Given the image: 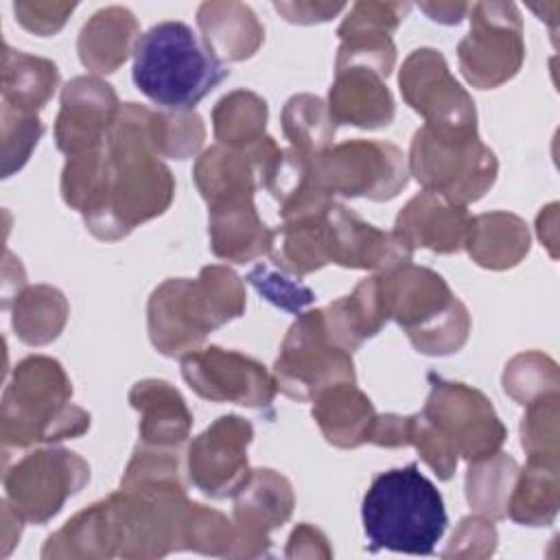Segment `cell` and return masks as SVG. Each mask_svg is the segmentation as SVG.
Instances as JSON below:
<instances>
[{"mask_svg": "<svg viewBox=\"0 0 560 560\" xmlns=\"http://www.w3.org/2000/svg\"><path fill=\"white\" fill-rule=\"evenodd\" d=\"M245 284L223 265H208L195 280L168 278L149 298V339L164 357H186L201 348L206 337L241 317Z\"/></svg>", "mask_w": 560, "mask_h": 560, "instance_id": "cell-2", "label": "cell"}, {"mask_svg": "<svg viewBox=\"0 0 560 560\" xmlns=\"http://www.w3.org/2000/svg\"><path fill=\"white\" fill-rule=\"evenodd\" d=\"M527 223L512 212H486L470 217L464 247L483 269H510L529 252Z\"/></svg>", "mask_w": 560, "mask_h": 560, "instance_id": "cell-27", "label": "cell"}, {"mask_svg": "<svg viewBox=\"0 0 560 560\" xmlns=\"http://www.w3.org/2000/svg\"><path fill=\"white\" fill-rule=\"evenodd\" d=\"M328 112L337 125L378 129L394 120L396 105L376 70L368 66H346L335 68V81L328 92Z\"/></svg>", "mask_w": 560, "mask_h": 560, "instance_id": "cell-21", "label": "cell"}, {"mask_svg": "<svg viewBox=\"0 0 560 560\" xmlns=\"http://www.w3.org/2000/svg\"><path fill=\"white\" fill-rule=\"evenodd\" d=\"M151 114L144 105L125 103L105 140L98 186L81 212L98 241L125 238L173 201L175 179L153 147Z\"/></svg>", "mask_w": 560, "mask_h": 560, "instance_id": "cell-1", "label": "cell"}, {"mask_svg": "<svg viewBox=\"0 0 560 560\" xmlns=\"http://www.w3.org/2000/svg\"><path fill=\"white\" fill-rule=\"evenodd\" d=\"M2 177L20 171L37 147L44 125L37 114H26L2 103Z\"/></svg>", "mask_w": 560, "mask_h": 560, "instance_id": "cell-41", "label": "cell"}, {"mask_svg": "<svg viewBox=\"0 0 560 560\" xmlns=\"http://www.w3.org/2000/svg\"><path fill=\"white\" fill-rule=\"evenodd\" d=\"M361 518L370 551L411 556L433 553L448 525L442 494L416 462L372 479L363 494Z\"/></svg>", "mask_w": 560, "mask_h": 560, "instance_id": "cell-3", "label": "cell"}, {"mask_svg": "<svg viewBox=\"0 0 560 560\" xmlns=\"http://www.w3.org/2000/svg\"><path fill=\"white\" fill-rule=\"evenodd\" d=\"M232 499L236 529L232 558L269 556V534L289 521L295 505L289 479L271 468H254Z\"/></svg>", "mask_w": 560, "mask_h": 560, "instance_id": "cell-16", "label": "cell"}, {"mask_svg": "<svg viewBox=\"0 0 560 560\" xmlns=\"http://www.w3.org/2000/svg\"><path fill=\"white\" fill-rule=\"evenodd\" d=\"M4 499L28 523L42 525L90 481V466L68 448L26 453L4 470Z\"/></svg>", "mask_w": 560, "mask_h": 560, "instance_id": "cell-12", "label": "cell"}, {"mask_svg": "<svg viewBox=\"0 0 560 560\" xmlns=\"http://www.w3.org/2000/svg\"><path fill=\"white\" fill-rule=\"evenodd\" d=\"M116 540L107 499L74 514L59 532L48 536L42 558H114Z\"/></svg>", "mask_w": 560, "mask_h": 560, "instance_id": "cell-31", "label": "cell"}, {"mask_svg": "<svg viewBox=\"0 0 560 560\" xmlns=\"http://www.w3.org/2000/svg\"><path fill=\"white\" fill-rule=\"evenodd\" d=\"M431 392L422 407V416L438 435L464 457L468 464L497 453L508 431L499 420L490 400L475 387L429 374Z\"/></svg>", "mask_w": 560, "mask_h": 560, "instance_id": "cell-11", "label": "cell"}, {"mask_svg": "<svg viewBox=\"0 0 560 560\" xmlns=\"http://www.w3.org/2000/svg\"><path fill=\"white\" fill-rule=\"evenodd\" d=\"M182 376L206 400L252 409H269L278 392L273 374L260 361L219 346H206L182 357Z\"/></svg>", "mask_w": 560, "mask_h": 560, "instance_id": "cell-14", "label": "cell"}, {"mask_svg": "<svg viewBox=\"0 0 560 560\" xmlns=\"http://www.w3.org/2000/svg\"><path fill=\"white\" fill-rule=\"evenodd\" d=\"M420 9L440 24H459L464 13L470 9L466 2H420Z\"/></svg>", "mask_w": 560, "mask_h": 560, "instance_id": "cell-50", "label": "cell"}, {"mask_svg": "<svg viewBox=\"0 0 560 560\" xmlns=\"http://www.w3.org/2000/svg\"><path fill=\"white\" fill-rule=\"evenodd\" d=\"M516 475V459L501 451L479 462H470L466 472V499L470 508L490 521L505 518Z\"/></svg>", "mask_w": 560, "mask_h": 560, "instance_id": "cell-34", "label": "cell"}, {"mask_svg": "<svg viewBox=\"0 0 560 560\" xmlns=\"http://www.w3.org/2000/svg\"><path fill=\"white\" fill-rule=\"evenodd\" d=\"M558 392H551L527 405L521 420V446L527 457L558 462Z\"/></svg>", "mask_w": 560, "mask_h": 560, "instance_id": "cell-40", "label": "cell"}, {"mask_svg": "<svg viewBox=\"0 0 560 560\" xmlns=\"http://www.w3.org/2000/svg\"><path fill=\"white\" fill-rule=\"evenodd\" d=\"M311 184L328 197L394 199L409 182L405 153L383 140H348L308 160Z\"/></svg>", "mask_w": 560, "mask_h": 560, "instance_id": "cell-8", "label": "cell"}, {"mask_svg": "<svg viewBox=\"0 0 560 560\" xmlns=\"http://www.w3.org/2000/svg\"><path fill=\"white\" fill-rule=\"evenodd\" d=\"M287 558H332V549L328 547V538L313 525L300 523L287 542Z\"/></svg>", "mask_w": 560, "mask_h": 560, "instance_id": "cell-47", "label": "cell"}, {"mask_svg": "<svg viewBox=\"0 0 560 560\" xmlns=\"http://www.w3.org/2000/svg\"><path fill=\"white\" fill-rule=\"evenodd\" d=\"M247 282L273 306L289 311V313H300L308 304H313L315 293L302 284L300 280H291L284 271H276L269 265L260 262L247 273Z\"/></svg>", "mask_w": 560, "mask_h": 560, "instance_id": "cell-43", "label": "cell"}, {"mask_svg": "<svg viewBox=\"0 0 560 560\" xmlns=\"http://www.w3.org/2000/svg\"><path fill=\"white\" fill-rule=\"evenodd\" d=\"M131 407L140 413V442L160 448H179L190 435L192 413L184 396L162 378L138 381L129 392Z\"/></svg>", "mask_w": 560, "mask_h": 560, "instance_id": "cell-23", "label": "cell"}, {"mask_svg": "<svg viewBox=\"0 0 560 560\" xmlns=\"http://www.w3.org/2000/svg\"><path fill=\"white\" fill-rule=\"evenodd\" d=\"M208 234L217 258L245 265L269 252L273 230L258 217L254 197H232L208 206Z\"/></svg>", "mask_w": 560, "mask_h": 560, "instance_id": "cell-22", "label": "cell"}, {"mask_svg": "<svg viewBox=\"0 0 560 560\" xmlns=\"http://www.w3.org/2000/svg\"><path fill=\"white\" fill-rule=\"evenodd\" d=\"M470 31L457 44L464 79L479 90H492L514 79L525 59L523 22L514 2L470 4Z\"/></svg>", "mask_w": 560, "mask_h": 560, "instance_id": "cell-10", "label": "cell"}, {"mask_svg": "<svg viewBox=\"0 0 560 560\" xmlns=\"http://www.w3.org/2000/svg\"><path fill=\"white\" fill-rule=\"evenodd\" d=\"M407 446H416L424 464L440 477L451 479L457 468V455L455 451L438 435V431L429 424V420L422 416V411L409 416V433H407Z\"/></svg>", "mask_w": 560, "mask_h": 560, "instance_id": "cell-44", "label": "cell"}, {"mask_svg": "<svg viewBox=\"0 0 560 560\" xmlns=\"http://www.w3.org/2000/svg\"><path fill=\"white\" fill-rule=\"evenodd\" d=\"M398 85L405 103L438 131L475 133L477 109L470 94L455 81L435 48L413 50L400 68Z\"/></svg>", "mask_w": 560, "mask_h": 560, "instance_id": "cell-13", "label": "cell"}, {"mask_svg": "<svg viewBox=\"0 0 560 560\" xmlns=\"http://www.w3.org/2000/svg\"><path fill=\"white\" fill-rule=\"evenodd\" d=\"M267 103L256 92L234 90L225 94L212 109V129L219 144L230 149H247L267 133Z\"/></svg>", "mask_w": 560, "mask_h": 560, "instance_id": "cell-35", "label": "cell"}, {"mask_svg": "<svg viewBox=\"0 0 560 560\" xmlns=\"http://www.w3.org/2000/svg\"><path fill=\"white\" fill-rule=\"evenodd\" d=\"M278 13L284 15L287 22L293 24H315V22H326L339 11L346 9L341 2H276L273 4Z\"/></svg>", "mask_w": 560, "mask_h": 560, "instance_id": "cell-48", "label": "cell"}, {"mask_svg": "<svg viewBox=\"0 0 560 560\" xmlns=\"http://www.w3.org/2000/svg\"><path fill=\"white\" fill-rule=\"evenodd\" d=\"M271 374L276 387L293 400H313L332 385L357 381L352 352L328 337L322 308L298 315L282 339Z\"/></svg>", "mask_w": 560, "mask_h": 560, "instance_id": "cell-9", "label": "cell"}, {"mask_svg": "<svg viewBox=\"0 0 560 560\" xmlns=\"http://www.w3.org/2000/svg\"><path fill=\"white\" fill-rule=\"evenodd\" d=\"M230 70L195 37L184 22H160L133 48V83L166 112H192Z\"/></svg>", "mask_w": 560, "mask_h": 560, "instance_id": "cell-4", "label": "cell"}, {"mask_svg": "<svg viewBox=\"0 0 560 560\" xmlns=\"http://www.w3.org/2000/svg\"><path fill=\"white\" fill-rule=\"evenodd\" d=\"M497 549V529L486 516H466L459 521L448 547L442 551V558L462 556V558H486Z\"/></svg>", "mask_w": 560, "mask_h": 560, "instance_id": "cell-45", "label": "cell"}, {"mask_svg": "<svg viewBox=\"0 0 560 560\" xmlns=\"http://www.w3.org/2000/svg\"><path fill=\"white\" fill-rule=\"evenodd\" d=\"M282 131L291 149L304 158H315L332 147L337 122L319 96L295 94L282 109Z\"/></svg>", "mask_w": 560, "mask_h": 560, "instance_id": "cell-36", "label": "cell"}, {"mask_svg": "<svg viewBox=\"0 0 560 560\" xmlns=\"http://www.w3.org/2000/svg\"><path fill=\"white\" fill-rule=\"evenodd\" d=\"M411 11L409 2H357L337 28L339 37L350 35H387L398 28V24Z\"/></svg>", "mask_w": 560, "mask_h": 560, "instance_id": "cell-42", "label": "cell"}, {"mask_svg": "<svg viewBox=\"0 0 560 560\" xmlns=\"http://www.w3.org/2000/svg\"><path fill=\"white\" fill-rule=\"evenodd\" d=\"M558 365L540 352L516 354L503 370V389L521 405L558 392Z\"/></svg>", "mask_w": 560, "mask_h": 560, "instance_id": "cell-39", "label": "cell"}, {"mask_svg": "<svg viewBox=\"0 0 560 560\" xmlns=\"http://www.w3.org/2000/svg\"><path fill=\"white\" fill-rule=\"evenodd\" d=\"M468 221L470 214L464 206H455L435 192L422 190L398 212L392 232L411 249L427 247L435 254H455L464 247Z\"/></svg>", "mask_w": 560, "mask_h": 560, "instance_id": "cell-20", "label": "cell"}, {"mask_svg": "<svg viewBox=\"0 0 560 560\" xmlns=\"http://www.w3.org/2000/svg\"><path fill=\"white\" fill-rule=\"evenodd\" d=\"M203 46L219 61L249 59L265 39V28L243 2H203L197 11Z\"/></svg>", "mask_w": 560, "mask_h": 560, "instance_id": "cell-25", "label": "cell"}, {"mask_svg": "<svg viewBox=\"0 0 560 560\" xmlns=\"http://www.w3.org/2000/svg\"><path fill=\"white\" fill-rule=\"evenodd\" d=\"M206 138V127L195 112H155L151 114V140L160 158H192Z\"/></svg>", "mask_w": 560, "mask_h": 560, "instance_id": "cell-37", "label": "cell"}, {"mask_svg": "<svg viewBox=\"0 0 560 560\" xmlns=\"http://www.w3.org/2000/svg\"><path fill=\"white\" fill-rule=\"evenodd\" d=\"M70 306L63 293L48 284L26 287L15 295L13 330L28 346H46L59 337Z\"/></svg>", "mask_w": 560, "mask_h": 560, "instance_id": "cell-33", "label": "cell"}, {"mask_svg": "<svg viewBox=\"0 0 560 560\" xmlns=\"http://www.w3.org/2000/svg\"><path fill=\"white\" fill-rule=\"evenodd\" d=\"M407 166L424 190L464 208L481 199L499 173L497 155L477 131H438L427 125L411 138Z\"/></svg>", "mask_w": 560, "mask_h": 560, "instance_id": "cell-7", "label": "cell"}, {"mask_svg": "<svg viewBox=\"0 0 560 560\" xmlns=\"http://www.w3.org/2000/svg\"><path fill=\"white\" fill-rule=\"evenodd\" d=\"M326 210L282 219V225L273 230L267 254L280 271L302 278L330 262L324 225Z\"/></svg>", "mask_w": 560, "mask_h": 560, "instance_id": "cell-29", "label": "cell"}, {"mask_svg": "<svg viewBox=\"0 0 560 560\" xmlns=\"http://www.w3.org/2000/svg\"><path fill=\"white\" fill-rule=\"evenodd\" d=\"M252 440L254 429L245 418L219 416L188 446L186 464L192 486L210 499L234 497L252 472L247 462Z\"/></svg>", "mask_w": 560, "mask_h": 560, "instance_id": "cell-15", "label": "cell"}, {"mask_svg": "<svg viewBox=\"0 0 560 560\" xmlns=\"http://www.w3.org/2000/svg\"><path fill=\"white\" fill-rule=\"evenodd\" d=\"M322 313L328 337L348 352L357 350L389 322L378 289V276L361 280L350 295L330 302Z\"/></svg>", "mask_w": 560, "mask_h": 560, "instance_id": "cell-28", "label": "cell"}, {"mask_svg": "<svg viewBox=\"0 0 560 560\" xmlns=\"http://www.w3.org/2000/svg\"><path fill=\"white\" fill-rule=\"evenodd\" d=\"M140 26L125 7L96 11L81 28L77 50L81 63L98 74L116 72L133 52Z\"/></svg>", "mask_w": 560, "mask_h": 560, "instance_id": "cell-26", "label": "cell"}, {"mask_svg": "<svg viewBox=\"0 0 560 560\" xmlns=\"http://www.w3.org/2000/svg\"><path fill=\"white\" fill-rule=\"evenodd\" d=\"M387 319H394L411 346L429 357L457 352L470 332V315L446 280L411 262L378 273Z\"/></svg>", "mask_w": 560, "mask_h": 560, "instance_id": "cell-6", "label": "cell"}, {"mask_svg": "<svg viewBox=\"0 0 560 560\" xmlns=\"http://www.w3.org/2000/svg\"><path fill=\"white\" fill-rule=\"evenodd\" d=\"M77 9L74 2H15V20L35 35H55Z\"/></svg>", "mask_w": 560, "mask_h": 560, "instance_id": "cell-46", "label": "cell"}, {"mask_svg": "<svg viewBox=\"0 0 560 560\" xmlns=\"http://www.w3.org/2000/svg\"><path fill=\"white\" fill-rule=\"evenodd\" d=\"M280 153L282 149L271 136L247 149L214 144L197 158L192 179L208 206L232 197H254L258 188H265Z\"/></svg>", "mask_w": 560, "mask_h": 560, "instance_id": "cell-19", "label": "cell"}, {"mask_svg": "<svg viewBox=\"0 0 560 560\" xmlns=\"http://www.w3.org/2000/svg\"><path fill=\"white\" fill-rule=\"evenodd\" d=\"M59 85V70L50 59L13 50L4 44L2 52V103L37 114L55 94Z\"/></svg>", "mask_w": 560, "mask_h": 560, "instance_id": "cell-30", "label": "cell"}, {"mask_svg": "<svg viewBox=\"0 0 560 560\" xmlns=\"http://www.w3.org/2000/svg\"><path fill=\"white\" fill-rule=\"evenodd\" d=\"M311 413L326 442L337 448L365 444L378 416L372 400L354 383H339L319 392Z\"/></svg>", "mask_w": 560, "mask_h": 560, "instance_id": "cell-24", "label": "cell"}, {"mask_svg": "<svg viewBox=\"0 0 560 560\" xmlns=\"http://www.w3.org/2000/svg\"><path fill=\"white\" fill-rule=\"evenodd\" d=\"M236 545L234 523L219 510L190 501L184 521V549L206 556L232 558Z\"/></svg>", "mask_w": 560, "mask_h": 560, "instance_id": "cell-38", "label": "cell"}, {"mask_svg": "<svg viewBox=\"0 0 560 560\" xmlns=\"http://www.w3.org/2000/svg\"><path fill=\"white\" fill-rule=\"evenodd\" d=\"M324 225L328 260L339 267L383 273L411 262L413 249L398 234L374 228L343 203L328 206Z\"/></svg>", "mask_w": 560, "mask_h": 560, "instance_id": "cell-18", "label": "cell"}, {"mask_svg": "<svg viewBox=\"0 0 560 560\" xmlns=\"http://www.w3.org/2000/svg\"><path fill=\"white\" fill-rule=\"evenodd\" d=\"M407 433H409V416L385 413V416H376L368 442L383 448H400V446H407Z\"/></svg>", "mask_w": 560, "mask_h": 560, "instance_id": "cell-49", "label": "cell"}, {"mask_svg": "<svg viewBox=\"0 0 560 560\" xmlns=\"http://www.w3.org/2000/svg\"><path fill=\"white\" fill-rule=\"evenodd\" d=\"M558 462L527 457L508 499V516L514 523L551 525L558 514Z\"/></svg>", "mask_w": 560, "mask_h": 560, "instance_id": "cell-32", "label": "cell"}, {"mask_svg": "<svg viewBox=\"0 0 560 560\" xmlns=\"http://www.w3.org/2000/svg\"><path fill=\"white\" fill-rule=\"evenodd\" d=\"M70 398L72 383L57 359L44 354L22 359L2 396V444L26 448L83 435L90 429V413Z\"/></svg>", "mask_w": 560, "mask_h": 560, "instance_id": "cell-5", "label": "cell"}, {"mask_svg": "<svg viewBox=\"0 0 560 560\" xmlns=\"http://www.w3.org/2000/svg\"><path fill=\"white\" fill-rule=\"evenodd\" d=\"M120 107L109 83L98 77H74L61 90V107L55 120L57 149L72 158L103 144Z\"/></svg>", "mask_w": 560, "mask_h": 560, "instance_id": "cell-17", "label": "cell"}]
</instances>
